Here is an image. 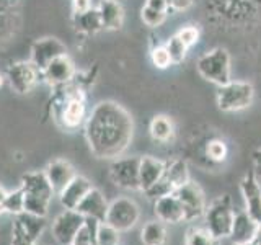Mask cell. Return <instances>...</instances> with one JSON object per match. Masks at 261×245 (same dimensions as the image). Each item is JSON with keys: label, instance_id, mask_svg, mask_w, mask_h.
I'll use <instances>...</instances> for the list:
<instances>
[{"label": "cell", "instance_id": "6da1fadb", "mask_svg": "<svg viewBox=\"0 0 261 245\" xmlns=\"http://www.w3.org/2000/svg\"><path fill=\"white\" fill-rule=\"evenodd\" d=\"M134 134L129 111L116 102H100L85 121V137L98 159H118L126 152Z\"/></svg>", "mask_w": 261, "mask_h": 245}, {"label": "cell", "instance_id": "7a4b0ae2", "mask_svg": "<svg viewBox=\"0 0 261 245\" xmlns=\"http://www.w3.org/2000/svg\"><path fill=\"white\" fill-rule=\"evenodd\" d=\"M21 190L24 193V212L46 217L54 190L43 172H28L21 177Z\"/></svg>", "mask_w": 261, "mask_h": 245}, {"label": "cell", "instance_id": "3957f363", "mask_svg": "<svg viewBox=\"0 0 261 245\" xmlns=\"http://www.w3.org/2000/svg\"><path fill=\"white\" fill-rule=\"evenodd\" d=\"M62 88L59 95V103L54 105V118L57 125L64 129H77L85 125L87 121V106H85V93L80 87L75 88Z\"/></svg>", "mask_w": 261, "mask_h": 245}, {"label": "cell", "instance_id": "277c9868", "mask_svg": "<svg viewBox=\"0 0 261 245\" xmlns=\"http://www.w3.org/2000/svg\"><path fill=\"white\" fill-rule=\"evenodd\" d=\"M204 220H206V229L217 237L219 240L225 239L230 235L235 211L232 206V198L230 194H222L212 201L204 211Z\"/></svg>", "mask_w": 261, "mask_h": 245}, {"label": "cell", "instance_id": "5b68a950", "mask_svg": "<svg viewBox=\"0 0 261 245\" xmlns=\"http://www.w3.org/2000/svg\"><path fill=\"white\" fill-rule=\"evenodd\" d=\"M199 76L217 87L230 82V54L224 47H216L204 53L196 62Z\"/></svg>", "mask_w": 261, "mask_h": 245}, {"label": "cell", "instance_id": "8992f818", "mask_svg": "<svg viewBox=\"0 0 261 245\" xmlns=\"http://www.w3.org/2000/svg\"><path fill=\"white\" fill-rule=\"evenodd\" d=\"M255 98V88L250 82L230 80L217 90V105L222 111H240L248 108Z\"/></svg>", "mask_w": 261, "mask_h": 245}, {"label": "cell", "instance_id": "52a82bcc", "mask_svg": "<svg viewBox=\"0 0 261 245\" xmlns=\"http://www.w3.org/2000/svg\"><path fill=\"white\" fill-rule=\"evenodd\" d=\"M139 217H141V211H139L137 203L130 198L121 196V198H116L110 203L105 223L113 226L119 232H126L139 223Z\"/></svg>", "mask_w": 261, "mask_h": 245}, {"label": "cell", "instance_id": "ba28073f", "mask_svg": "<svg viewBox=\"0 0 261 245\" xmlns=\"http://www.w3.org/2000/svg\"><path fill=\"white\" fill-rule=\"evenodd\" d=\"M173 193L179 200V203H181L186 223H193V220L204 216L207 203H206V196H204L202 188L198 183L190 180V182H186L185 185L176 188Z\"/></svg>", "mask_w": 261, "mask_h": 245}, {"label": "cell", "instance_id": "9c48e42d", "mask_svg": "<svg viewBox=\"0 0 261 245\" xmlns=\"http://www.w3.org/2000/svg\"><path fill=\"white\" fill-rule=\"evenodd\" d=\"M139 163L141 157H118L113 159L110 165L111 182L124 190H141V180H139Z\"/></svg>", "mask_w": 261, "mask_h": 245}, {"label": "cell", "instance_id": "30bf717a", "mask_svg": "<svg viewBox=\"0 0 261 245\" xmlns=\"http://www.w3.org/2000/svg\"><path fill=\"white\" fill-rule=\"evenodd\" d=\"M39 74L41 72L35 67V64L31 61H20L12 64L7 69L5 79L8 82V85L12 87V90H15L20 95H24L30 93L35 88V85L38 84Z\"/></svg>", "mask_w": 261, "mask_h": 245}, {"label": "cell", "instance_id": "8fae6325", "mask_svg": "<svg viewBox=\"0 0 261 245\" xmlns=\"http://www.w3.org/2000/svg\"><path fill=\"white\" fill-rule=\"evenodd\" d=\"M85 224V217L77 212L75 209H64L53 220L51 234L53 239L57 242V245H70L75 234L82 229V226Z\"/></svg>", "mask_w": 261, "mask_h": 245}, {"label": "cell", "instance_id": "7c38bea8", "mask_svg": "<svg viewBox=\"0 0 261 245\" xmlns=\"http://www.w3.org/2000/svg\"><path fill=\"white\" fill-rule=\"evenodd\" d=\"M67 54V47L62 43L61 39L57 38H41V39H36L35 43L31 46V62L35 64V67L43 72L46 65L54 61L56 57L59 56H64Z\"/></svg>", "mask_w": 261, "mask_h": 245}, {"label": "cell", "instance_id": "4fadbf2b", "mask_svg": "<svg viewBox=\"0 0 261 245\" xmlns=\"http://www.w3.org/2000/svg\"><path fill=\"white\" fill-rule=\"evenodd\" d=\"M41 74H43L44 80L49 85L64 87V85H69L70 82L75 79L77 70H75V65H73L72 59L69 57V54H64V56L56 57L54 61L49 62Z\"/></svg>", "mask_w": 261, "mask_h": 245}, {"label": "cell", "instance_id": "5bb4252c", "mask_svg": "<svg viewBox=\"0 0 261 245\" xmlns=\"http://www.w3.org/2000/svg\"><path fill=\"white\" fill-rule=\"evenodd\" d=\"M240 191L245 201V211L255 223H261V186L255 172H248L240 180Z\"/></svg>", "mask_w": 261, "mask_h": 245}, {"label": "cell", "instance_id": "9a60e30c", "mask_svg": "<svg viewBox=\"0 0 261 245\" xmlns=\"http://www.w3.org/2000/svg\"><path fill=\"white\" fill-rule=\"evenodd\" d=\"M153 212L163 224H178L185 220V211L175 193L162 196L153 201Z\"/></svg>", "mask_w": 261, "mask_h": 245}, {"label": "cell", "instance_id": "2e32d148", "mask_svg": "<svg viewBox=\"0 0 261 245\" xmlns=\"http://www.w3.org/2000/svg\"><path fill=\"white\" fill-rule=\"evenodd\" d=\"M108 206H110V203L106 201L105 194L100 190H96V188H92V190L85 194V198L80 201L75 211L80 212L84 217L96 219L98 223H105Z\"/></svg>", "mask_w": 261, "mask_h": 245}, {"label": "cell", "instance_id": "e0dca14e", "mask_svg": "<svg viewBox=\"0 0 261 245\" xmlns=\"http://www.w3.org/2000/svg\"><path fill=\"white\" fill-rule=\"evenodd\" d=\"M44 174L51 183L54 193L59 194L65 186H67L73 177H75V170H73L72 163L64 160V159H57L47 163V167L44 168Z\"/></svg>", "mask_w": 261, "mask_h": 245}, {"label": "cell", "instance_id": "ac0fdd59", "mask_svg": "<svg viewBox=\"0 0 261 245\" xmlns=\"http://www.w3.org/2000/svg\"><path fill=\"white\" fill-rule=\"evenodd\" d=\"M92 188L93 186L90 183L88 178L82 177V175H75L72 182L59 193V201L62 204V208L64 209H75Z\"/></svg>", "mask_w": 261, "mask_h": 245}, {"label": "cell", "instance_id": "d6986e66", "mask_svg": "<svg viewBox=\"0 0 261 245\" xmlns=\"http://www.w3.org/2000/svg\"><path fill=\"white\" fill-rule=\"evenodd\" d=\"M165 160H160L152 155H145L141 157V163H139V180H141V191L149 190V188L157 183L162 178L163 172H165Z\"/></svg>", "mask_w": 261, "mask_h": 245}, {"label": "cell", "instance_id": "ffe728a7", "mask_svg": "<svg viewBox=\"0 0 261 245\" xmlns=\"http://www.w3.org/2000/svg\"><path fill=\"white\" fill-rule=\"evenodd\" d=\"M256 226H258V223H255V220L251 219V216L245 209L235 212L232 231H230V235H228V237H230L232 243L251 242L253 239H255Z\"/></svg>", "mask_w": 261, "mask_h": 245}, {"label": "cell", "instance_id": "44dd1931", "mask_svg": "<svg viewBox=\"0 0 261 245\" xmlns=\"http://www.w3.org/2000/svg\"><path fill=\"white\" fill-rule=\"evenodd\" d=\"M46 227V217L30 214V212H23V214L16 216L13 231L23 235L24 239L36 243V239L41 235V232L44 231Z\"/></svg>", "mask_w": 261, "mask_h": 245}, {"label": "cell", "instance_id": "7402d4cb", "mask_svg": "<svg viewBox=\"0 0 261 245\" xmlns=\"http://www.w3.org/2000/svg\"><path fill=\"white\" fill-rule=\"evenodd\" d=\"M96 10L100 15L103 30H119L124 23V8L118 0H101Z\"/></svg>", "mask_w": 261, "mask_h": 245}, {"label": "cell", "instance_id": "603a6c76", "mask_svg": "<svg viewBox=\"0 0 261 245\" xmlns=\"http://www.w3.org/2000/svg\"><path fill=\"white\" fill-rule=\"evenodd\" d=\"M163 180L173 188V191L186 182H190V170H188V163L183 159H173L167 160L165 172H163Z\"/></svg>", "mask_w": 261, "mask_h": 245}, {"label": "cell", "instance_id": "cb8c5ba5", "mask_svg": "<svg viewBox=\"0 0 261 245\" xmlns=\"http://www.w3.org/2000/svg\"><path fill=\"white\" fill-rule=\"evenodd\" d=\"M72 20H73V27L82 35H95V33L103 30V24L96 8H90V10L82 13H73Z\"/></svg>", "mask_w": 261, "mask_h": 245}, {"label": "cell", "instance_id": "d4e9b609", "mask_svg": "<svg viewBox=\"0 0 261 245\" xmlns=\"http://www.w3.org/2000/svg\"><path fill=\"white\" fill-rule=\"evenodd\" d=\"M149 133L155 142H170L171 139L175 137V126L173 121H171L165 114H157L153 116L150 125H149Z\"/></svg>", "mask_w": 261, "mask_h": 245}, {"label": "cell", "instance_id": "484cf974", "mask_svg": "<svg viewBox=\"0 0 261 245\" xmlns=\"http://www.w3.org/2000/svg\"><path fill=\"white\" fill-rule=\"evenodd\" d=\"M141 240L144 245H163L167 242V229L162 220H150L141 231Z\"/></svg>", "mask_w": 261, "mask_h": 245}, {"label": "cell", "instance_id": "4316f807", "mask_svg": "<svg viewBox=\"0 0 261 245\" xmlns=\"http://www.w3.org/2000/svg\"><path fill=\"white\" fill-rule=\"evenodd\" d=\"M186 245H220V240L206 227H191L186 232Z\"/></svg>", "mask_w": 261, "mask_h": 245}, {"label": "cell", "instance_id": "83f0119b", "mask_svg": "<svg viewBox=\"0 0 261 245\" xmlns=\"http://www.w3.org/2000/svg\"><path fill=\"white\" fill-rule=\"evenodd\" d=\"M204 155H206L209 163H222L228 155L227 144L222 139H217V137L209 139L206 144V149H204Z\"/></svg>", "mask_w": 261, "mask_h": 245}, {"label": "cell", "instance_id": "f1b7e54d", "mask_svg": "<svg viewBox=\"0 0 261 245\" xmlns=\"http://www.w3.org/2000/svg\"><path fill=\"white\" fill-rule=\"evenodd\" d=\"M98 224H100V223H98L96 219L85 217V224L82 226V229L75 234V237H73V240H72L70 245H96L95 235H96Z\"/></svg>", "mask_w": 261, "mask_h": 245}, {"label": "cell", "instance_id": "f546056e", "mask_svg": "<svg viewBox=\"0 0 261 245\" xmlns=\"http://www.w3.org/2000/svg\"><path fill=\"white\" fill-rule=\"evenodd\" d=\"M2 206H4V211L8 212V214H13V216L23 214L24 212V193L21 190V186L7 193Z\"/></svg>", "mask_w": 261, "mask_h": 245}, {"label": "cell", "instance_id": "4dcf8cb0", "mask_svg": "<svg viewBox=\"0 0 261 245\" xmlns=\"http://www.w3.org/2000/svg\"><path fill=\"white\" fill-rule=\"evenodd\" d=\"M95 242H96V245H118L119 243V231H116L113 226L106 224V223H100L96 229Z\"/></svg>", "mask_w": 261, "mask_h": 245}, {"label": "cell", "instance_id": "1f68e13d", "mask_svg": "<svg viewBox=\"0 0 261 245\" xmlns=\"http://www.w3.org/2000/svg\"><path fill=\"white\" fill-rule=\"evenodd\" d=\"M165 47H167V51L170 53V57H171V61H173V64H181L186 59L188 51H190V49L183 44V41L176 36V33L173 36H170L167 39Z\"/></svg>", "mask_w": 261, "mask_h": 245}, {"label": "cell", "instance_id": "d6a6232c", "mask_svg": "<svg viewBox=\"0 0 261 245\" xmlns=\"http://www.w3.org/2000/svg\"><path fill=\"white\" fill-rule=\"evenodd\" d=\"M167 15H168L167 12H159V10H155V8H150V7H147V5H144L142 10H141L142 21L147 24V27H150V28H159L160 24L165 23Z\"/></svg>", "mask_w": 261, "mask_h": 245}, {"label": "cell", "instance_id": "836d02e7", "mask_svg": "<svg viewBox=\"0 0 261 245\" xmlns=\"http://www.w3.org/2000/svg\"><path fill=\"white\" fill-rule=\"evenodd\" d=\"M150 59H152V64L157 69H168L170 65H173V61H171L170 53L167 51L165 44L153 46L152 51H150Z\"/></svg>", "mask_w": 261, "mask_h": 245}, {"label": "cell", "instance_id": "e575fe53", "mask_svg": "<svg viewBox=\"0 0 261 245\" xmlns=\"http://www.w3.org/2000/svg\"><path fill=\"white\" fill-rule=\"evenodd\" d=\"M176 36L183 41V44L188 49H191L194 44H198V41H199V30L193 27V24H188V27H183L176 31Z\"/></svg>", "mask_w": 261, "mask_h": 245}, {"label": "cell", "instance_id": "d590c367", "mask_svg": "<svg viewBox=\"0 0 261 245\" xmlns=\"http://www.w3.org/2000/svg\"><path fill=\"white\" fill-rule=\"evenodd\" d=\"M193 4H194V0H168L170 10H176V12L188 10Z\"/></svg>", "mask_w": 261, "mask_h": 245}, {"label": "cell", "instance_id": "8d00e7d4", "mask_svg": "<svg viewBox=\"0 0 261 245\" xmlns=\"http://www.w3.org/2000/svg\"><path fill=\"white\" fill-rule=\"evenodd\" d=\"M92 8V0H72V10L73 13H82Z\"/></svg>", "mask_w": 261, "mask_h": 245}, {"label": "cell", "instance_id": "74e56055", "mask_svg": "<svg viewBox=\"0 0 261 245\" xmlns=\"http://www.w3.org/2000/svg\"><path fill=\"white\" fill-rule=\"evenodd\" d=\"M145 5L150 7V8H155V10H159V12H167L168 13V10H170L168 0H147Z\"/></svg>", "mask_w": 261, "mask_h": 245}, {"label": "cell", "instance_id": "f35d334b", "mask_svg": "<svg viewBox=\"0 0 261 245\" xmlns=\"http://www.w3.org/2000/svg\"><path fill=\"white\" fill-rule=\"evenodd\" d=\"M253 162H255V175L261 177V147L253 152Z\"/></svg>", "mask_w": 261, "mask_h": 245}, {"label": "cell", "instance_id": "ab89813d", "mask_svg": "<svg viewBox=\"0 0 261 245\" xmlns=\"http://www.w3.org/2000/svg\"><path fill=\"white\" fill-rule=\"evenodd\" d=\"M13 245H36V243H33V242L27 240L23 235H20L18 232H15V231H13Z\"/></svg>", "mask_w": 261, "mask_h": 245}, {"label": "cell", "instance_id": "60d3db41", "mask_svg": "<svg viewBox=\"0 0 261 245\" xmlns=\"http://www.w3.org/2000/svg\"><path fill=\"white\" fill-rule=\"evenodd\" d=\"M253 240H255L258 245H261V223L256 226V232H255V239H253Z\"/></svg>", "mask_w": 261, "mask_h": 245}, {"label": "cell", "instance_id": "b9f144b4", "mask_svg": "<svg viewBox=\"0 0 261 245\" xmlns=\"http://www.w3.org/2000/svg\"><path fill=\"white\" fill-rule=\"evenodd\" d=\"M7 190H5V188L4 186H0V204H2L4 203V200H5V196H7Z\"/></svg>", "mask_w": 261, "mask_h": 245}, {"label": "cell", "instance_id": "7bdbcfd3", "mask_svg": "<svg viewBox=\"0 0 261 245\" xmlns=\"http://www.w3.org/2000/svg\"><path fill=\"white\" fill-rule=\"evenodd\" d=\"M233 245H258L255 240H251V242H245V243H233Z\"/></svg>", "mask_w": 261, "mask_h": 245}, {"label": "cell", "instance_id": "ee69618b", "mask_svg": "<svg viewBox=\"0 0 261 245\" xmlns=\"http://www.w3.org/2000/svg\"><path fill=\"white\" fill-rule=\"evenodd\" d=\"M5 80H7V79H5V77L2 76V74H0V87H2V85L5 84Z\"/></svg>", "mask_w": 261, "mask_h": 245}, {"label": "cell", "instance_id": "f6af8a7d", "mask_svg": "<svg viewBox=\"0 0 261 245\" xmlns=\"http://www.w3.org/2000/svg\"><path fill=\"white\" fill-rule=\"evenodd\" d=\"M4 212H5V211H4V206L0 204V214H4Z\"/></svg>", "mask_w": 261, "mask_h": 245}]
</instances>
